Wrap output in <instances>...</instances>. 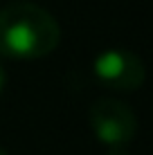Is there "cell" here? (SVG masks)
I'll return each mask as SVG.
<instances>
[{"label": "cell", "instance_id": "1", "mask_svg": "<svg viewBox=\"0 0 153 155\" xmlns=\"http://www.w3.org/2000/svg\"><path fill=\"white\" fill-rule=\"evenodd\" d=\"M59 41V23L38 5L18 0L0 12V56L16 61L43 58L56 50Z\"/></svg>", "mask_w": 153, "mask_h": 155}, {"label": "cell", "instance_id": "2", "mask_svg": "<svg viewBox=\"0 0 153 155\" xmlns=\"http://www.w3.org/2000/svg\"><path fill=\"white\" fill-rule=\"evenodd\" d=\"M88 121L99 142L108 151H119L128 148L138 133V117L135 113L119 99L113 97H101L92 101L88 110Z\"/></svg>", "mask_w": 153, "mask_h": 155}, {"label": "cell", "instance_id": "3", "mask_svg": "<svg viewBox=\"0 0 153 155\" xmlns=\"http://www.w3.org/2000/svg\"><path fill=\"white\" fill-rule=\"evenodd\" d=\"M92 74L99 85L115 92H135L146 79L144 61L126 47H110L95 56Z\"/></svg>", "mask_w": 153, "mask_h": 155}, {"label": "cell", "instance_id": "4", "mask_svg": "<svg viewBox=\"0 0 153 155\" xmlns=\"http://www.w3.org/2000/svg\"><path fill=\"white\" fill-rule=\"evenodd\" d=\"M5 88H7V72H5L2 63H0V94L5 92Z\"/></svg>", "mask_w": 153, "mask_h": 155}, {"label": "cell", "instance_id": "5", "mask_svg": "<svg viewBox=\"0 0 153 155\" xmlns=\"http://www.w3.org/2000/svg\"><path fill=\"white\" fill-rule=\"evenodd\" d=\"M0 155H9L7 151H5V148H0Z\"/></svg>", "mask_w": 153, "mask_h": 155}]
</instances>
